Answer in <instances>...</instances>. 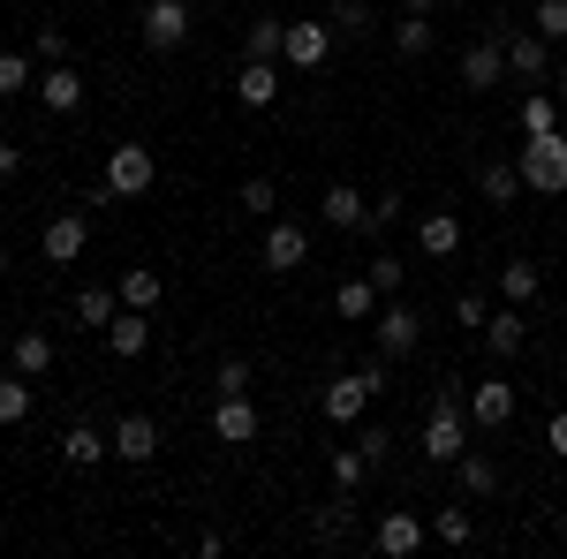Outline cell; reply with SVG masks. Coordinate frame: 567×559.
<instances>
[{"mask_svg": "<svg viewBox=\"0 0 567 559\" xmlns=\"http://www.w3.org/2000/svg\"><path fill=\"white\" fill-rule=\"evenodd\" d=\"M39 106L45 114H76V106H84V69H76V61H45L39 69Z\"/></svg>", "mask_w": 567, "mask_h": 559, "instance_id": "cell-10", "label": "cell"}, {"mask_svg": "<svg viewBox=\"0 0 567 559\" xmlns=\"http://www.w3.org/2000/svg\"><path fill=\"white\" fill-rule=\"evenodd\" d=\"M0 272H8V242H0Z\"/></svg>", "mask_w": 567, "mask_h": 559, "instance_id": "cell-51", "label": "cell"}, {"mask_svg": "<svg viewBox=\"0 0 567 559\" xmlns=\"http://www.w3.org/2000/svg\"><path fill=\"white\" fill-rule=\"evenodd\" d=\"M16 167H23V152H16V144H0V189L16 182Z\"/></svg>", "mask_w": 567, "mask_h": 559, "instance_id": "cell-48", "label": "cell"}, {"mask_svg": "<svg viewBox=\"0 0 567 559\" xmlns=\"http://www.w3.org/2000/svg\"><path fill=\"white\" fill-rule=\"evenodd\" d=\"M401 8H424V15H432V8H439V0H401Z\"/></svg>", "mask_w": 567, "mask_h": 559, "instance_id": "cell-50", "label": "cell"}, {"mask_svg": "<svg viewBox=\"0 0 567 559\" xmlns=\"http://www.w3.org/2000/svg\"><path fill=\"white\" fill-rule=\"evenodd\" d=\"M499 296H507V302H537V296H545V265L507 258V265H499Z\"/></svg>", "mask_w": 567, "mask_h": 559, "instance_id": "cell-25", "label": "cell"}, {"mask_svg": "<svg viewBox=\"0 0 567 559\" xmlns=\"http://www.w3.org/2000/svg\"><path fill=\"white\" fill-rule=\"evenodd\" d=\"M470 454V401H454V393H439L432 416H424V462H462Z\"/></svg>", "mask_w": 567, "mask_h": 559, "instance_id": "cell-2", "label": "cell"}, {"mask_svg": "<svg viewBox=\"0 0 567 559\" xmlns=\"http://www.w3.org/2000/svg\"><path fill=\"white\" fill-rule=\"evenodd\" d=\"M326 53H333V23H288V39H280V61L288 69H326Z\"/></svg>", "mask_w": 567, "mask_h": 559, "instance_id": "cell-12", "label": "cell"}, {"mask_svg": "<svg viewBox=\"0 0 567 559\" xmlns=\"http://www.w3.org/2000/svg\"><path fill=\"white\" fill-rule=\"evenodd\" d=\"M470 424L507 431L515 424V386H507V379H477V386H470Z\"/></svg>", "mask_w": 567, "mask_h": 559, "instance_id": "cell-15", "label": "cell"}, {"mask_svg": "<svg viewBox=\"0 0 567 559\" xmlns=\"http://www.w3.org/2000/svg\"><path fill=\"white\" fill-rule=\"evenodd\" d=\"M53 355H61V348H53V333L23 325V333L8 341V371H23V379H45V371H53Z\"/></svg>", "mask_w": 567, "mask_h": 559, "instance_id": "cell-18", "label": "cell"}, {"mask_svg": "<svg viewBox=\"0 0 567 559\" xmlns=\"http://www.w3.org/2000/svg\"><path fill=\"white\" fill-rule=\"evenodd\" d=\"M363 213H371V197L355 189V182H326V227H363Z\"/></svg>", "mask_w": 567, "mask_h": 559, "instance_id": "cell-23", "label": "cell"}, {"mask_svg": "<svg viewBox=\"0 0 567 559\" xmlns=\"http://www.w3.org/2000/svg\"><path fill=\"white\" fill-rule=\"evenodd\" d=\"M499 45H507V76H529V84H537V76L553 69V45L537 39V31H515V23H507Z\"/></svg>", "mask_w": 567, "mask_h": 559, "instance_id": "cell-16", "label": "cell"}, {"mask_svg": "<svg viewBox=\"0 0 567 559\" xmlns=\"http://www.w3.org/2000/svg\"><path fill=\"white\" fill-rule=\"evenodd\" d=\"M258 431H265V416H258L250 393H219V408H213V438L219 446H250Z\"/></svg>", "mask_w": 567, "mask_h": 559, "instance_id": "cell-8", "label": "cell"}, {"mask_svg": "<svg viewBox=\"0 0 567 559\" xmlns=\"http://www.w3.org/2000/svg\"><path fill=\"white\" fill-rule=\"evenodd\" d=\"M349 507H355V491H341L333 507H318V515H310V537H318V545H341V537H349Z\"/></svg>", "mask_w": 567, "mask_h": 559, "instance_id": "cell-36", "label": "cell"}, {"mask_svg": "<svg viewBox=\"0 0 567 559\" xmlns=\"http://www.w3.org/2000/svg\"><path fill=\"white\" fill-rule=\"evenodd\" d=\"M454 476H462V491H470V499H492V491H499V462H492V454H477V446L454 462Z\"/></svg>", "mask_w": 567, "mask_h": 559, "instance_id": "cell-27", "label": "cell"}, {"mask_svg": "<svg viewBox=\"0 0 567 559\" xmlns=\"http://www.w3.org/2000/svg\"><path fill=\"white\" fill-rule=\"evenodd\" d=\"M39 61H69V31L61 23H39Z\"/></svg>", "mask_w": 567, "mask_h": 559, "instance_id": "cell-44", "label": "cell"}, {"mask_svg": "<svg viewBox=\"0 0 567 559\" xmlns=\"http://www.w3.org/2000/svg\"><path fill=\"white\" fill-rule=\"evenodd\" d=\"M371 341H379V355H416V341H424V310H409L401 296L379 302V318H371Z\"/></svg>", "mask_w": 567, "mask_h": 559, "instance_id": "cell-4", "label": "cell"}, {"mask_svg": "<svg viewBox=\"0 0 567 559\" xmlns=\"http://www.w3.org/2000/svg\"><path fill=\"white\" fill-rule=\"evenodd\" d=\"M106 438H114V462H130V469H144V462L159 454V424H152L144 408H130V416L106 431Z\"/></svg>", "mask_w": 567, "mask_h": 559, "instance_id": "cell-13", "label": "cell"}, {"mask_svg": "<svg viewBox=\"0 0 567 559\" xmlns=\"http://www.w3.org/2000/svg\"><path fill=\"white\" fill-rule=\"evenodd\" d=\"M303 258H310V227L303 219H265V242H258L265 272H296Z\"/></svg>", "mask_w": 567, "mask_h": 559, "instance_id": "cell-5", "label": "cell"}, {"mask_svg": "<svg viewBox=\"0 0 567 559\" xmlns=\"http://www.w3.org/2000/svg\"><path fill=\"white\" fill-rule=\"evenodd\" d=\"M363 408H371V379H363V371H341V379L326 386V424L349 431V424H363Z\"/></svg>", "mask_w": 567, "mask_h": 559, "instance_id": "cell-14", "label": "cell"}, {"mask_svg": "<svg viewBox=\"0 0 567 559\" xmlns=\"http://www.w3.org/2000/svg\"><path fill=\"white\" fill-rule=\"evenodd\" d=\"M484 318H492V302H484V296H462V302H454V325H477V333H484Z\"/></svg>", "mask_w": 567, "mask_h": 559, "instance_id": "cell-45", "label": "cell"}, {"mask_svg": "<svg viewBox=\"0 0 567 559\" xmlns=\"http://www.w3.org/2000/svg\"><path fill=\"white\" fill-rule=\"evenodd\" d=\"M326 469H333L341 491H363V484H371V454H363V446H326Z\"/></svg>", "mask_w": 567, "mask_h": 559, "instance_id": "cell-26", "label": "cell"}, {"mask_svg": "<svg viewBox=\"0 0 567 559\" xmlns=\"http://www.w3.org/2000/svg\"><path fill=\"white\" fill-rule=\"evenodd\" d=\"M235 205H243V213H258V219H272V205H280V189H272V182H265V174H250V182H243V197H235Z\"/></svg>", "mask_w": 567, "mask_h": 559, "instance_id": "cell-42", "label": "cell"}, {"mask_svg": "<svg viewBox=\"0 0 567 559\" xmlns=\"http://www.w3.org/2000/svg\"><path fill=\"white\" fill-rule=\"evenodd\" d=\"M39 250H45V265H76L91 250V219L84 213H53L45 235H39Z\"/></svg>", "mask_w": 567, "mask_h": 559, "instance_id": "cell-9", "label": "cell"}, {"mask_svg": "<svg viewBox=\"0 0 567 559\" xmlns=\"http://www.w3.org/2000/svg\"><path fill=\"white\" fill-rule=\"evenodd\" d=\"M235 99L265 114V106L280 99V61H243V69H235Z\"/></svg>", "mask_w": 567, "mask_h": 559, "instance_id": "cell-20", "label": "cell"}, {"mask_svg": "<svg viewBox=\"0 0 567 559\" xmlns=\"http://www.w3.org/2000/svg\"><path fill=\"white\" fill-rule=\"evenodd\" d=\"M280 39H288V23H280V15H258V23L243 31V61H280Z\"/></svg>", "mask_w": 567, "mask_h": 559, "instance_id": "cell-29", "label": "cell"}, {"mask_svg": "<svg viewBox=\"0 0 567 559\" xmlns=\"http://www.w3.org/2000/svg\"><path fill=\"white\" fill-rule=\"evenodd\" d=\"M545 446H553V454H560V462H567V408H560V416H553V424H545Z\"/></svg>", "mask_w": 567, "mask_h": 559, "instance_id": "cell-47", "label": "cell"}, {"mask_svg": "<svg viewBox=\"0 0 567 559\" xmlns=\"http://www.w3.org/2000/svg\"><path fill=\"white\" fill-rule=\"evenodd\" d=\"M106 348H114L122 363H130V355H144V348H152V310H122V318L106 325Z\"/></svg>", "mask_w": 567, "mask_h": 559, "instance_id": "cell-24", "label": "cell"}, {"mask_svg": "<svg viewBox=\"0 0 567 559\" xmlns=\"http://www.w3.org/2000/svg\"><path fill=\"white\" fill-rule=\"evenodd\" d=\"M379 288H371V280H363V272H355V280H341V288H333V318H349V325H371V318H379Z\"/></svg>", "mask_w": 567, "mask_h": 559, "instance_id": "cell-21", "label": "cell"}, {"mask_svg": "<svg viewBox=\"0 0 567 559\" xmlns=\"http://www.w3.org/2000/svg\"><path fill=\"white\" fill-rule=\"evenodd\" d=\"M371 545H379L386 559H416L424 545H432V521H416L409 507H386V515H379V529H371Z\"/></svg>", "mask_w": 567, "mask_h": 559, "instance_id": "cell-6", "label": "cell"}, {"mask_svg": "<svg viewBox=\"0 0 567 559\" xmlns=\"http://www.w3.org/2000/svg\"><path fill=\"white\" fill-rule=\"evenodd\" d=\"M39 379H23V371H8V379H0V424H23V416H31V401H39Z\"/></svg>", "mask_w": 567, "mask_h": 559, "instance_id": "cell-35", "label": "cell"}, {"mask_svg": "<svg viewBox=\"0 0 567 559\" xmlns=\"http://www.w3.org/2000/svg\"><path fill=\"white\" fill-rule=\"evenodd\" d=\"M416 250H424V258H454V250H462V219L454 213H424L416 219Z\"/></svg>", "mask_w": 567, "mask_h": 559, "instance_id": "cell-22", "label": "cell"}, {"mask_svg": "<svg viewBox=\"0 0 567 559\" xmlns=\"http://www.w3.org/2000/svg\"><path fill=\"white\" fill-rule=\"evenodd\" d=\"M371 23H379V15H371L363 0H333V39H371Z\"/></svg>", "mask_w": 567, "mask_h": 559, "instance_id": "cell-37", "label": "cell"}, {"mask_svg": "<svg viewBox=\"0 0 567 559\" xmlns=\"http://www.w3.org/2000/svg\"><path fill=\"white\" fill-rule=\"evenodd\" d=\"M61 462H69V469H99V462H114V438L99 424H69L61 431Z\"/></svg>", "mask_w": 567, "mask_h": 559, "instance_id": "cell-17", "label": "cell"}, {"mask_svg": "<svg viewBox=\"0 0 567 559\" xmlns=\"http://www.w3.org/2000/svg\"><path fill=\"white\" fill-rule=\"evenodd\" d=\"M159 296H167V288H159L152 265H130V272H122V310H159Z\"/></svg>", "mask_w": 567, "mask_h": 559, "instance_id": "cell-30", "label": "cell"}, {"mask_svg": "<svg viewBox=\"0 0 567 559\" xmlns=\"http://www.w3.org/2000/svg\"><path fill=\"white\" fill-rule=\"evenodd\" d=\"M545 130H560V91L553 84L523 99V136H545Z\"/></svg>", "mask_w": 567, "mask_h": 559, "instance_id": "cell-32", "label": "cell"}, {"mask_svg": "<svg viewBox=\"0 0 567 559\" xmlns=\"http://www.w3.org/2000/svg\"><path fill=\"white\" fill-rule=\"evenodd\" d=\"M477 189H484V205H515V197H523V167H507V159H492V167L477 174Z\"/></svg>", "mask_w": 567, "mask_h": 559, "instance_id": "cell-31", "label": "cell"}, {"mask_svg": "<svg viewBox=\"0 0 567 559\" xmlns=\"http://www.w3.org/2000/svg\"><path fill=\"white\" fill-rule=\"evenodd\" d=\"M477 537V521H470V507H439L432 515V545H446V552H462Z\"/></svg>", "mask_w": 567, "mask_h": 559, "instance_id": "cell-33", "label": "cell"}, {"mask_svg": "<svg viewBox=\"0 0 567 559\" xmlns=\"http://www.w3.org/2000/svg\"><path fill=\"white\" fill-rule=\"evenodd\" d=\"M529 31L545 45H567V0H537V15H529Z\"/></svg>", "mask_w": 567, "mask_h": 559, "instance_id": "cell-39", "label": "cell"}, {"mask_svg": "<svg viewBox=\"0 0 567 559\" xmlns=\"http://www.w3.org/2000/svg\"><path fill=\"white\" fill-rule=\"evenodd\" d=\"M136 31L152 53H175L189 39V0H144V15H136Z\"/></svg>", "mask_w": 567, "mask_h": 559, "instance_id": "cell-7", "label": "cell"}, {"mask_svg": "<svg viewBox=\"0 0 567 559\" xmlns=\"http://www.w3.org/2000/svg\"><path fill=\"white\" fill-rule=\"evenodd\" d=\"M454 76H462V91H492V84H507V45H499V31H492V39H477V45H470Z\"/></svg>", "mask_w": 567, "mask_h": 559, "instance_id": "cell-11", "label": "cell"}, {"mask_svg": "<svg viewBox=\"0 0 567 559\" xmlns=\"http://www.w3.org/2000/svg\"><path fill=\"white\" fill-rule=\"evenodd\" d=\"M363 280H371V288H379V296H401V280H409V265L393 258V250H379V258L363 265Z\"/></svg>", "mask_w": 567, "mask_h": 559, "instance_id": "cell-40", "label": "cell"}, {"mask_svg": "<svg viewBox=\"0 0 567 559\" xmlns=\"http://www.w3.org/2000/svg\"><path fill=\"white\" fill-rule=\"evenodd\" d=\"M393 53H409V61L432 53V15H424V8H401V23H393Z\"/></svg>", "mask_w": 567, "mask_h": 559, "instance_id": "cell-28", "label": "cell"}, {"mask_svg": "<svg viewBox=\"0 0 567 559\" xmlns=\"http://www.w3.org/2000/svg\"><path fill=\"white\" fill-rule=\"evenodd\" d=\"M250 355H219V371H213V393H250Z\"/></svg>", "mask_w": 567, "mask_h": 559, "instance_id": "cell-41", "label": "cell"}, {"mask_svg": "<svg viewBox=\"0 0 567 559\" xmlns=\"http://www.w3.org/2000/svg\"><path fill=\"white\" fill-rule=\"evenodd\" d=\"M560 386H567V371H560Z\"/></svg>", "mask_w": 567, "mask_h": 559, "instance_id": "cell-52", "label": "cell"}, {"mask_svg": "<svg viewBox=\"0 0 567 559\" xmlns=\"http://www.w3.org/2000/svg\"><path fill=\"white\" fill-rule=\"evenodd\" d=\"M76 318H84V325H99V333H106V325H114V318H122V288H84V296H76Z\"/></svg>", "mask_w": 567, "mask_h": 559, "instance_id": "cell-34", "label": "cell"}, {"mask_svg": "<svg viewBox=\"0 0 567 559\" xmlns=\"http://www.w3.org/2000/svg\"><path fill=\"white\" fill-rule=\"evenodd\" d=\"M355 446L371 454V469H386V431H355Z\"/></svg>", "mask_w": 567, "mask_h": 559, "instance_id": "cell-46", "label": "cell"}, {"mask_svg": "<svg viewBox=\"0 0 567 559\" xmlns=\"http://www.w3.org/2000/svg\"><path fill=\"white\" fill-rule=\"evenodd\" d=\"M152 182H159L152 144H114V152H106V197H122V205H130V197L152 189Z\"/></svg>", "mask_w": 567, "mask_h": 559, "instance_id": "cell-3", "label": "cell"}, {"mask_svg": "<svg viewBox=\"0 0 567 559\" xmlns=\"http://www.w3.org/2000/svg\"><path fill=\"white\" fill-rule=\"evenodd\" d=\"M23 91H39V69L23 53H0V99H23Z\"/></svg>", "mask_w": 567, "mask_h": 559, "instance_id": "cell-38", "label": "cell"}, {"mask_svg": "<svg viewBox=\"0 0 567 559\" xmlns=\"http://www.w3.org/2000/svg\"><path fill=\"white\" fill-rule=\"evenodd\" d=\"M393 219H401V189H386V197H371V213H363V227H355V235H386Z\"/></svg>", "mask_w": 567, "mask_h": 559, "instance_id": "cell-43", "label": "cell"}, {"mask_svg": "<svg viewBox=\"0 0 567 559\" xmlns=\"http://www.w3.org/2000/svg\"><path fill=\"white\" fill-rule=\"evenodd\" d=\"M523 341H529V325H523V302H499L492 318H484V348L507 363V355H523Z\"/></svg>", "mask_w": 567, "mask_h": 559, "instance_id": "cell-19", "label": "cell"}, {"mask_svg": "<svg viewBox=\"0 0 567 559\" xmlns=\"http://www.w3.org/2000/svg\"><path fill=\"white\" fill-rule=\"evenodd\" d=\"M523 189L537 197H567V130H545V136H523Z\"/></svg>", "mask_w": 567, "mask_h": 559, "instance_id": "cell-1", "label": "cell"}, {"mask_svg": "<svg viewBox=\"0 0 567 559\" xmlns=\"http://www.w3.org/2000/svg\"><path fill=\"white\" fill-rule=\"evenodd\" d=\"M553 91H560V106H567V69H560V76H553Z\"/></svg>", "mask_w": 567, "mask_h": 559, "instance_id": "cell-49", "label": "cell"}]
</instances>
